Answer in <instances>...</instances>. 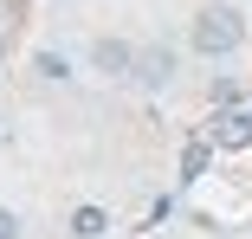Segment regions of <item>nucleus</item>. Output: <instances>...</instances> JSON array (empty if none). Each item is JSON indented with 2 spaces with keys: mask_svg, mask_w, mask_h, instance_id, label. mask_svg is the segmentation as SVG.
Returning <instances> with one entry per match:
<instances>
[{
  "mask_svg": "<svg viewBox=\"0 0 252 239\" xmlns=\"http://www.w3.org/2000/svg\"><path fill=\"white\" fill-rule=\"evenodd\" d=\"M71 233H78V239H104V233H110V213H104V207H78V213H71Z\"/></svg>",
  "mask_w": 252,
  "mask_h": 239,
  "instance_id": "39448f33",
  "label": "nucleus"
},
{
  "mask_svg": "<svg viewBox=\"0 0 252 239\" xmlns=\"http://www.w3.org/2000/svg\"><path fill=\"white\" fill-rule=\"evenodd\" d=\"M142 90H168V78H175V52L168 45H149V52H136V71H129Z\"/></svg>",
  "mask_w": 252,
  "mask_h": 239,
  "instance_id": "f03ea898",
  "label": "nucleus"
},
{
  "mask_svg": "<svg viewBox=\"0 0 252 239\" xmlns=\"http://www.w3.org/2000/svg\"><path fill=\"white\" fill-rule=\"evenodd\" d=\"M91 65L104 71V78H129V71H136V45H129V39H97V45H91Z\"/></svg>",
  "mask_w": 252,
  "mask_h": 239,
  "instance_id": "7ed1b4c3",
  "label": "nucleus"
},
{
  "mask_svg": "<svg viewBox=\"0 0 252 239\" xmlns=\"http://www.w3.org/2000/svg\"><path fill=\"white\" fill-rule=\"evenodd\" d=\"M0 71H7V39H0Z\"/></svg>",
  "mask_w": 252,
  "mask_h": 239,
  "instance_id": "1a4fd4ad",
  "label": "nucleus"
},
{
  "mask_svg": "<svg viewBox=\"0 0 252 239\" xmlns=\"http://www.w3.org/2000/svg\"><path fill=\"white\" fill-rule=\"evenodd\" d=\"M207 97H214V110H233V104H239V84H233V78H214Z\"/></svg>",
  "mask_w": 252,
  "mask_h": 239,
  "instance_id": "0eeeda50",
  "label": "nucleus"
},
{
  "mask_svg": "<svg viewBox=\"0 0 252 239\" xmlns=\"http://www.w3.org/2000/svg\"><path fill=\"white\" fill-rule=\"evenodd\" d=\"M239 39H246V26H239L233 7H207V13L194 20V52H200V59H226Z\"/></svg>",
  "mask_w": 252,
  "mask_h": 239,
  "instance_id": "f257e3e1",
  "label": "nucleus"
},
{
  "mask_svg": "<svg viewBox=\"0 0 252 239\" xmlns=\"http://www.w3.org/2000/svg\"><path fill=\"white\" fill-rule=\"evenodd\" d=\"M32 71H39L45 84H59V78H71V65H65V52H39V59H32Z\"/></svg>",
  "mask_w": 252,
  "mask_h": 239,
  "instance_id": "423d86ee",
  "label": "nucleus"
},
{
  "mask_svg": "<svg viewBox=\"0 0 252 239\" xmlns=\"http://www.w3.org/2000/svg\"><path fill=\"white\" fill-rule=\"evenodd\" d=\"M0 239H20V213L13 207H0Z\"/></svg>",
  "mask_w": 252,
  "mask_h": 239,
  "instance_id": "6e6552de",
  "label": "nucleus"
},
{
  "mask_svg": "<svg viewBox=\"0 0 252 239\" xmlns=\"http://www.w3.org/2000/svg\"><path fill=\"white\" fill-rule=\"evenodd\" d=\"M214 142H220V149H246V142H252V117H246V110H220Z\"/></svg>",
  "mask_w": 252,
  "mask_h": 239,
  "instance_id": "20e7f679",
  "label": "nucleus"
}]
</instances>
